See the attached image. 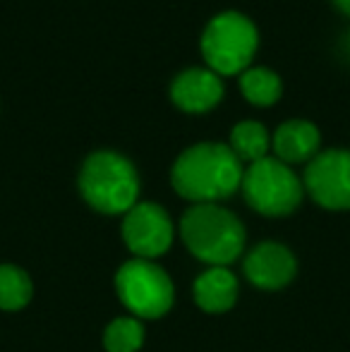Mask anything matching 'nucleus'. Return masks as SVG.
<instances>
[{"label": "nucleus", "instance_id": "9b49d317", "mask_svg": "<svg viewBox=\"0 0 350 352\" xmlns=\"http://www.w3.org/2000/svg\"><path fill=\"white\" fill-rule=\"evenodd\" d=\"M319 144H322V135L317 125L309 120H300V118L281 122L271 137L276 158L283 161L285 166L309 163L319 153Z\"/></svg>", "mask_w": 350, "mask_h": 352}, {"label": "nucleus", "instance_id": "0eeeda50", "mask_svg": "<svg viewBox=\"0 0 350 352\" xmlns=\"http://www.w3.org/2000/svg\"><path fill=\"white\" fill-rule=\"evenodd\" d=\"M305 190L324 209H350V151L327 148L319 151L305 168Z\"/></svg>", "mask_w": 350, "mask_h": 352}, {"label": "nucleus", "instance_id": "ddd939ff", "mask_svg": "<svg viewBox=\"0 0 350 352\" xmlns=\"http://www.w3.org/2000/svg\"><path fill=\"white\" fill-rule=\"evenodd\" d=\"M240 77V91L252 106H274L283 96V82L278 72L264 65H250Z\"/></svg>", "mask_w": 350, "mask_h": 352}, {"label": "nucleus", "instance_id": "6e6552de", "mask_svg": "<svg viewBox=\"0 0 350 352\" xmlns=\"http://www.w3.org/2000/svg\"><path fill=\"white\" fill-rule=\"evenodd\" d=\"M122 240L137 259H154L168 252L173 242V221L164 206L137 201L122 221Z\"/></svg>", "mask_w": 350, "mask_h": 352}, {"label": "nucleus", "instance_id": "2eb2a0df", "mask_svg": "<svg viewBox=\"0 0 350 352\" xmlns=\"http://www.w3.org/2000/svg\"><path fill=\"white\" fill-rule=\"evenodd\" d=\"M34 285L29 280L27 271L17 269L12 264L0 266V309L17 311L29 305Z\"/></svg>", "mask_w": 350, "mask_h": 352}, {"label": "nucleus", "instance_id": "20e7f679", "mask_svg": "<svg viewBox=\"0 0 350 352\" xmlns=\"http://www.w3.org/2000/svg\"><path fill=\"white\" fill-rule=\"evenodd\" d=\"M259 48L257 24L238 10H226L206 22L199 38V51L206 67L216 74H240L252 65Z\"/></svg>", "mask_w": 350, "mask_h": 352}, {"label": "nucleus", "instance_id": "f3484780", "mask_svg": "<svg viewBox=\"0 0 350 352\" xmlns=\"http://www.w3.org/2000/svg\"><path fill=\"white\" fill-rule=\"evenodd\" d=\"M331 3L336 5L343 14H348V17H350V0H331Z\"/></svg>", "mask_w": 350, "mask_h": 352}, {"label": "nucleus", "instance_id": "f03ea898", "mask_svg": "<svg viewBox=\"0 0 350 352\" xmlns=\"http://www.w3.org/2000/svg\"><path fill=\"white\" fill-rule=\"evenodd\" d=\"M77 185L87 204L106 216L127 213L140 197L137 168L130 158L108 148H98L85 158Z\"/></svg>", "mask_w": 350, "mask_h": 352}, {"label": "nucleus", "instance_id": "423d86ee", "mask_svg": "<svg viewBox=\"0 0 350 352\" xmlns=\"http://www.w3.org/2000/svg\"><path fill=\"white\" fill-rule=\"evenodd\" d=\"M116 292L120 302L142 319H159L171 311L175 300L173 283L151 259H132L116 274Z\"/></svg>", "mask_w": 350, "mask_h": 352}, {"label": "nucleus", "instance_id": "4468645a", "mask_svg": "<svg viewBox=\"0 0 350 352\" xmlns=\"http://www.w3.org/2000/svg\"><path fill=\"white\" fill-rule=\"evenodd\" d=\"M228 146L240 158V163H257L269 156V148H271L269 130L257 120H243L230 130Z\"/></svg>", "mask_w": 350, "mask_h": 352}, {"label": "nucleus", "instance_id": "7ed1b4c3", "mask_svg": "<svg viewBox=\"0 0 350 352\" xmlns=\"http://www.w3.org/2000/svg\"><path fill=\"white\" fill-rule=\"evenodd\" d=\"M187 250L211 266H228L245 250V226L233 211L219 204H195L180 221Z\"/></svg>", "mask_w": 350, "mask_h": 352}, {"label": "nucleus", "instance_id": "39448f33", "mask_svg": "<svg viewBox=\"0 0 350 352\" xmlns=\"http://www.w3.org/2000/svg\"><path fill=\"white\" fill-rule=\"evenodd\" d=\"M240 190L254 211L271 218L290 216L305 195L303 180L295 175L293 168L271 156L245 168Z\"/></svg>", "mask_w": 350, "mask_h": 352}, {"label": "nucleus", "instance_id": "9d476101", "mask_svg": "<svg viewBox=\"0 0 350 352\" xmlns=\"http://www.w3.org/2000/svg\"><path fill=\"white\" fill-rule=\"evenodd\" d=\"M298 261L288 247L278 242H262L245 259V276L262 290H281L295 278Z\"/></svg>", "mask_w": 350, "mask_h": 352}, {"label": "nucleus", "instance_id": "f257e3e1", "mask_svg": "<svg viewBox=\"0 0 350 352\" xmlns=\"http://www.w3.org/2000/svg\"><path fill=\"white\" fill-rule=\"evenodd\" d=\"M243 163L228 144L199 142L187 146L171 168V185L192 204H216L240 190Z\"/></svg>", "mask_w": 350, "mask_h": 352}, {"label": "nucleus", "instance_id": "f8f14e48", "mask_svg": "<svg viewBox=\"0 0 350 352\" xmlns=\"http://www.w3.org/2000/svg\"><path fill=\"white\" fill-rule=\"evenodd\" d=\"M238 300V278L226 266H211L195 280V302L209 314H223Z\"/></svg>", "mask_w": 350, "mask_h": 352}, {"label": "nucleus", "instance_id": "dca6fc26", "mask_svg": "<svg viewBox=\"0 0 350 352\" xmlns=\"http://www.w3.org/2000/svg\"><path fill=\"white\" fill-rule=\"evenodd\" d=\"M103 345L108 352H137L144 345V326L132 316L111 321L103 333Z\"/></svg>", "mask_w": 350, "mask_h": 352}, {"label": "nucleus", "instance_id": "1a4fd4ad", "mask_svg": "<svg viewBox=\"0 0 350 352\" xmlns=\"http://www.w3.org/2000/svg\"><path fill=\"white\" fill-rule=\"evenodd\" d=\"M171 101L185 113H209L223 98V79L209 67H185L171 82Z\"/></svg>", "mask_w": 350, "mask_h": 352}]
</instances>
